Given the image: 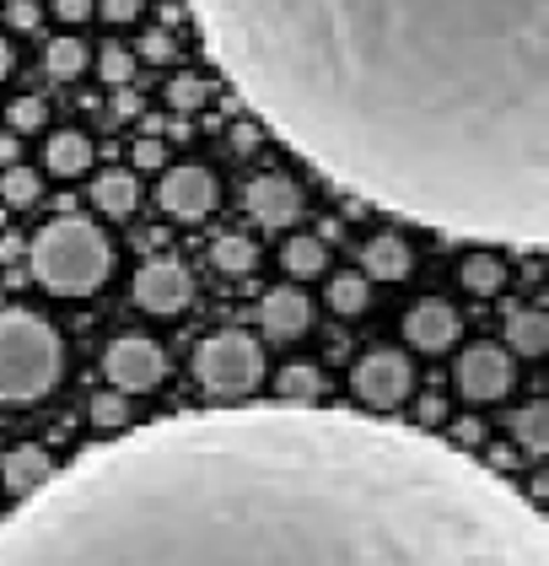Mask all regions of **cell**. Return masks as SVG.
Instances as JSON below:
<instances>
[{
	"instance_id": "obj_1",
	"label": "cell",
	"mask_w": 549,
	"mask_h": 566,
	"mask_svg": "<svg viewBox=\"0 0 549 566\" xmlns=\"http://www.w3.org/2000/svg\"><path fill=\"white\" fill-rule=\"evenodd\" d=\"M0 566H549V523L425 427L243 399L92 442L0 518Z\"/></svg>"
},
{
	"instance_id": "obj_2",
	"label": "cell",
	"mask_w": 549,
	"mask_h": 566,
	"mask_svg": "<svg viewBox=\"0 0 549 566\" xmlns=\"http://www.w3.org/2000/svg\"><path fill=\"white\" fill-rule=\"evenodd\" d=\"M307 168L431 232L545 249V0H189Z\"/></svg>"
},
{
	"instance_id": "obj_3",
	"label": "cell",
	"mask_w": 549,
	"mask_h": 566,
	"mask_svg": "<svg viewBox=\"0 0 549 566\" xmlns=\"http://www.w3.org/2000/svg\"><path fill=\"white\" fill-rule=\"evenodd\" d=\"M114 270V249L97 221L60 217L33 238V275L54 297H92Z\"/></svg>"
},
{
	"instance_id": "obj_4",
	"label": "cell",
	"mask_w": 549,
	"mask_h": 566,
	"mask_svg": "<svg viewBox=\"0 0 549 566\" xmlns=\"http://www.w3.org/2000/svg\"><path fill=\"white\" fill-rule=\"evenodd\" d=\"M60 335L39 313L0 307V405H33L60 384Z\"/></svg>"
},
{
	"instance_id": "obj_5",
	"label": "cell",
	"mask_w": 549,
	"mask_h": 566,
	"mask_svg": "<svg viewBox=\"0 0 549 566\" xmlns=\"http://www.w3.org/2000/svg\"><path fill=\"white\" fill-rule=\"evenodd\" d=\"M194 378L215 399H249L264 384V350L243 329H221L194 350Z\"/></svg>"
},
{
	"instance_id": "obj_6",
	"label": "cell",
	"mask_w": 549,
	"mask_h": 566,
	"mask_svg": "<svg viewBox=\"0 0 549 566\" xmlns=\"http://www.w3.org/2000/svg\"><path fill=\"white\" fill-rule=\"evenodd\" d=\"M350 389L361 405L372 410H399L410 389H415V373H410V356L404 350H367L350 373Z\"/></svg>"
},
{
	"instance_id": "obj_7",
	"label": "cell",
	"mask_w": 549,
	"mask_h": 566,
	"mask_svg": "<svg viewBox=\"0 0 549 566\" xmlns=\"http://www.w3.org/2000/svg\"><path fill=\"white\" fill-rule=\"evenodd\" d=\"M511 384H517V361L496 340H474L458 356V394L474 399V405H490V399L511 394Z\"/></svg>"
},
{
	"instance_id": "obj_8",
	"label": "cell",
	"mask_w": 549,
	"mask_h": 566,
	"mask_svg": "<svg viewBox=\"0 0 549 566\" xmlns=\"http://www.w3.org/2000/svg\"><path fill=\"white\" fill-rule=\"evenodd\" d=\"M103 373H108V384H114V389L140 394V389H157V384H162L168 356H162L157 340H146V335H125V340H114V346H108Z\"/></svg>"
},
{
	"instance_id": "obj_9",
	"label": "cell",
	"mask_w": 549,
	"mask_h": 566,
	"mask_svg": "<svg viewBox=\"0 0 549 566\" xmlns=\"http://www.w3.org/2000/svg\"><path fill=\"white\" fill-rule=\"evenodd\" d=\"M189 270L172 260H151L140 264V275H135V303L146 307V313H157V318H172V313H183L189 307Z\"/></svg>"
},
{
	"instance_id": "obj_10",
	"label": "cell",
	"mask_w": 549,
	"mask_h": 566,
	"mask_svg": "<svg viewBox=\"0 0 549 566\" xmlns=\"http://www.w3.org/2000/svg\"><path fill=\"white\" fill-rule=\"evenodd\" d=\"M157 206L178 221H200L215 206V178L205 168H172L157 189Z\"/></svg>"
},
{
	"instance_id": "obj_11",
	"label": "cell",
	"mask_w": 549,
	"mask_h": 566,
	"mask_svg": "<svg viewBox=\"0 0 549 566\" xmlns=\"http://www.w3.org/2000/svg\"><path fill=\"white\" fill-rule=\"evenodd\" d=\"M404 340L425 356H436V350L458 346V307H447L442 297H425L404 313Z\"/></svg>"
},
{
	"instance_id": "obj_12",
	"label": "cell",
	"mask_w": 549,
	"mask_h": 566,
	"mask_svg": "<svg viewBox=\"0 0 549 566\" xmlns=\"http://www.w3.org/2000/svg\"><path fill=\"white\" fill-rule=\"evenodd\" d=\"M243 206H249V217L264 221V227H286V221L302 217V189H296L286 174H264L243 189Z\"/></svg>"
},
{
	"instance_id": "obj_13",
	"label": "cell",
	"mask_w": 549,
	"mask_h": 566,
	"mask_svg": "<svg viewBox=\"0 0 549 566\" xmlns=\"http://www.w3.org/2000/svg\"><path fill=\"white\" fill-rule=\"evenodd\" d=\"M258 318H264V329H270L275 340H296V335H307V324H313V303H307L296 286H270V292L258 297Z\"/></svg>"
},
{
	"instance_id": "obj_14",
	"label": "cell",
	"mask_w": 549,
	"mask_h": 566,
	"mask_svg": "<svg viewBox=\"0 0 549 566\" xmlns=\"http://www.w3.org/2000/svg\"><path fill=\"white\" fill-rule=\"evenodd\" d=\"M54 475V459L43 453V448H11L6 453V464H0V485L11 491V496H28V491H39L43 480Z\"/></svg>"
},
{
	"instance_id": "obj_15",
	"label": "cell",
	"mask_w": 549,
	"mask_h": 566,
	"mask_svg": "<svg viewBox=\"0 0 549 566\" xmlns=\"http://www.w3.org/2000/svg\"><path fill=\"white\" fill-rule=\"evenodd\" d=\"M92 206L103 217H129L140 206V178L129 174V168H108L103 178H92Z\"/></svg>"
},
{
	"instance_id": "obj_16",
	"label": "cell",
	"mask_w": 549,
	"mask_h": 566,
	"mask_svg": "<svg viewBox=\"0 0 549 566\" xmlns=\"http://www.w3.org/2000/svg\"><path fill=\"white\" fill-rule=\"evenodd\" d=\"M361 264H367L372 281H404V275H410V243L393 238V232H378V238H367Z\"/></svg>"
},
{
	"instance_id": "obj_17",
	"label": "cell",
	"mask_w": 549,
	"mask_h": 566,
	"mask_svg": "<svg viewBox=\"0 0 549 566\" xmlns=\"http://www.w3.org/2000/svg\"><path fill=\"white\" fill-rule=\"evenodd\" d=\"M43 168L54 178H82L92 168V140L82 130H60L49 135V151H43Z\"/></svg>"
},
{
	"instance_id": "obj_18",
	"label": "cell",
	"mask_w": 549,
	"mask_h": 566,
	"mask_svg": "<svg viewBox=\"0 0 549 566\" xmlns=\"http://www.w3.org/2000/svg\"><path fill=\"white\" fill-rule=\"evenodd\" d=\"M549 346V324L539 307H517L507 318V350L511 356H545Z\"/></svg>"
},
{
	"instance_id": "obj_19",
	"label": "cell",
	"mask_w": 549,
	"mask_h": 566,
	"mask_svg": "<svg viewBox=\"0 0 549 566\" xmlns=\"http://www.w3.org/2000/svg\"><path fill=\"white\" fill-rule=\"evenodd\" d=\"M511 437H517V453H522V459H545V448H549L545 399H534V405H522V410L511 416Z\"/></svg>"
},
{
	"instance_id": "obj_20",
	"label": "cell",
	"mask_w": 549,
	"mask_h": 566,
	"mask_svg": "<svg viewBox=\"0 0 549 566\" xmlns=\"http://www.w3.org/2000/svg\"><path fill=\"white\" fill-rule=\"evenodd\" d=\"M281 264H286V275H296V281H313V275L329 270V249H324V238H286Z\"/></svg>"
},
{
	"instance_id": "obj_21",
	"label": "cell",
	"mask_w": 549,
	"mask_h": 566,
	"mask_svg": "<svg viewBox=\"0 0 549 566\" xmlns=\"http://www.w3.org/2000/svg\"><path fill=\"white\" fill-rule=\"evenodd\" d=\"M275 394H281L286 405H318V394H324V378H318V367H307V361H292V367H281V378H275Z\"/></svg>"
},
{
	"instance_id": "obj_22",
	"label": "cell",
	"mask_w": 549,
	"mask_h": 566,
	"mask_svg": "<svg viewBox=\"0 0 549 566\" xmlns=\"http://www.w3.org/2000/svg\"><path fill=\"white\" fill-rule=\"evenodd\" d=\"M43 65H49L54 82H76V76L86 71V44L82 39H54L49 54H43Z\"/></svg>"
},
{
	"instance_id": "obj_23",
	"label": "cell",
	"mask_w": 549,
	"mask_h": 566,
	"mask_svg": "<svg viewBox=\"0 0 549 566\" xmlns=\"http://www.w3.org/2000/svg\"><path fill=\"white\" fill-rule=\"evenodd\" d=\"M258 260V249L249 243V238H215V249H211V264L221 270V275H249Z\"/></svg>"
},
{
	"instance_id": "obj_24",
	"label": "cell",
	"mask_w": 549,
	"mask_h": 566,
	"mask_svg": "<svg viewBox=\"0 0 549 566\" xmlns=\"http://www.w3.org/2000/svg\"><path fill=\"white\" fill-rule=\"evenodd\" d=\"M367 297H372L367 275H335V281H329V307H335V313H345V318L367 313Z\"/></svg>"
},
{
	"instance_id": "obj_25",
	"label": "cell",
	"mask_w": 549,
	"mask_h": 566,
	"mask_svg": "<svg viewBox=\"0 0 549 566\" xmlns=\"http://www.w3.org/2000/svg\"><path fill=\"white\" fill-rule=\"evenodd\" d=\"M39 195H43V184H39V174H33V168L11 163V168L0 174V200H6V206H17V211H22V206H33Z\"/></svg>"
},
{
	"instance_id": "obj_26",
	"label": "cell",
	"mask_w": 549,
	"mask_h": 566,
	"mask_svg": "<svg viewBox=\"0 0 549 566\" xmlns=\"http://www.w3.org/2000/svg\"><path fill=\"white\" fill-rule=\"evenodd\" d=\"M502 275H507V264L502 260H490V254H474V260L464 264V286L468 292H502Z\"/></svg>"
},
{
	"instance_id": "obj_27",
	"label": "cell",
	"mask_w": 549,
	"mask_h": 566,
	"mask_svg": "<svg viewBox=\"0 0 549 566\" xmlns=\"http://www.w3.org/2000/svg\"><path fill=\"white\" fill-rule=\"evenodd\" d=\"M92 427H97V432H119V427H129V399L125 394H97V399H92Z\"/></svg>"
},
{
	"instance_id": "obj_28",
	"label": "cell",
	"mask_w": 549,
	"mask_h": 566,
	"mask_svg": "<svg viewBox=\"0 0 549 566\" xmlns=\"http://www.w3.org/2000/svg\"><path fill=\"white\" fill-rule=\"evenodd\" d=\"M205 97H211V87L200 82V76H172V87H168V103L178 108V114H194V108H205Z\"/></svg>"
},
{
	"instance_id": "obj_29",
	"label": "cell",
	"mask_w": 549,
	"mask_h": 566,
	"mask_svg": "<svg viewBox=\"0 0 549 566\" xmlns=\"http://www.w3.org/2000/svg\"><path fill=\"white\" fill-rule=\"evenodd\" d=\"M97 71H103V82H108V87H125L129 76H135V54H129V49H103V60H97Z\"/></svg>"
},
{
	"instance_id": "obj_30",
	"label": "cell",
	"mask_w": 549,
	"mask_h": 566,
	"mask_svg": "<svg viewBox=\"0 0 549 566\" xmlns=\"http://www.w3.org/2000/svg\"><path fill=\"white\" fill-rule=\"evenodd\" d=\"M43 119H49V108H43V97H17L11 103V135H22V130H43Z\"/></svg>"
},
{
	"instance_id": "obj_31",
	"label": "cell",
	"mask_w": 549,
	"mask_h": 566,
	"mask_svg": "<svg viewBox=\"0 0 549 566\" xmlns=\"http://www.w3.org/2000/svg\"><path fill=\"white\" fill-rule=\"evenodd\" d=\"M92 11H97L108 28H125V22L140 17V0H92Z\"/></svg>"
},
{
	"instance_id": "obj_32",
	"label": "cell",
	"mask_w": 549,
	"mask_h": 566,
	"mask_svg": "<svg viewBox=\"0 0 549 566\" xmlns=\"http://www.w3.org/2000/svg\"><path fill=\"white\" fill-rule=\"evenodd\" d=\"M135 49H140V60H151V65H168L172 54H178V49H172V33H162V28H151Z\"/></svg>"
},
{
	"instance_id": "obj_33",
	"label": "cell",
	"mask_w": 549,
	"mask_h": 566,
	"mask_svg": "<svg viewBox=\"0 0 549 566\" xmlns=\"http://www.w3.org/2000/svg\"><path fill=\"white\" fill-rule=\"evenodd\" d=\"M168 163V146H162V135L146 130L140 140H135V168H162Z\"/></svg>"
},
{
	"instance_id": "obj_34",
	"label": "cell",
	"mask_w": 549,
	"mask_h": 566,
	"mask_svg": "<svg viewBox=\"0 0 549 566\" xmlns=\"http://www.w3.org/2000/svg\"><path fill=\"white\" fill-rule=\"evenodd\" d=\"M39 6H33V0H6V22H11V28H28V33H33V28H39Z\"/></svg>"
},
{
	"instance_id": "obj_35",
	"label": "cell",
	"mask_w": 549,
	"mask_h": 566,
	"mask_svg": "<svg viewBox=\"0 0 549 566\" xmlns=\"http://www.w3.org/2000/svg\"><path fill=\"white\" fill-rule=\"evenodd\" d=\"M447 442H453V448H479V442H485V427H479V421H474V416H464V421H458V427H453V437H447Z\"/></svg>"
},
{
	"instance_id": "obj_36",
	"label": "cell",
	"mask_w": 549,
	"mask_h": 566,
	"mask_svg": "<svg viewBox=\"0 0 549 566\" xmlns=\"http://www.w3.org/2000/svg\"><path fill=\"white\" fill-rule=\"evenodd\" d=\"M49 6H54L60 22H86L92 17V0H49Z\"/></svg>"
},
{
	"instance_id": "obj_37",
	"label": "cell",
	"mask_w": 549,
	"mask_h": 566,
	"mask_svg": "<svg viewBox=\"0 0 549 566\" xmlns=\"http://www.w3.org/2000/svg\"><path fill=\"white\" fill-rule=\"evenodd\" d=\"M447 416V405H442V394H421V427H436Z\"/></svg>"
},
{
	"instance_id": "obj_38",
	"label": "cell",
	"mask_w": 549,
	"mask_h": 566,
	"mask_svg": "<svg viewBox=\"0 0 549 566\" xmlns=\"http://www.w3.org/2000/svg\"><path fill=\"white\" fill-rule=\"evenodd\" d=\"M135 114H140V97H135V92H119V97H114V119H135Z\"/></svg>"
},
{
	"instance_id": "obj_39",
	"label": "cell",
	"mask_w": 549,
	"mask_h": 566,
	"mask_svg": "<svg viewBox=\"0 0 549 566\" xmlns=\"http://www.w3.org/2000/svg\"><path fill=\"white\" fill-rule=\"evenodd\" d=\"M22 157V135H0V168H11Z\"/></svg>"
},
{
	"instance_id": "obj_40",
	"label": "cell",
	"mask_w": 549,
	"mask_h": 566,
	"mask_svg": "<svg viewBox=\"0 0 549 566\" xmlns=\"http://www.w3.org/2000/svg\"><path fill=\"white\" fill-rule=\"evenodd\" d=\"M254 146H258L254 125H237V130H232V151H254Z\"/></svg>"
},
{
	"instance_id": "obj_41",
	"label": "cell",
	"mask_w": 549,
	"mask_h": 566,
	"mask_svg": "<svg viewBox=\"0 0 549 566\" xmlns=\"http://www.w3.org/2000/svg\"><path fill=\"white\" fill-rule=\"evenodd\" d=\"M485 464H490V470H511V464H517V453H511V448H496Z\"/></svg>"
},
{
	"instance_id": "obj_42",
	"label": "cell",
	"mask_w": 549,
	"mask_h": 566,
	"mask_svg": "<svg viewBox=\"0 0 549 566\" xmlns=\"http://www.w3.org/2000/svg\"><path fill=\"white\" fill-rule=\"evenodd\" d=\"M11 60H17V54H11V44H6V39H0V82H6V76H11Z\"/></svg>"
}]
</instances>
